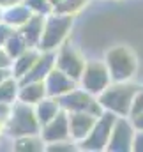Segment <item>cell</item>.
Returning a JSON list of instances; mask_svg holds the SVG:
<instances>
[{"label": "cell", "mask_w": 143, "mask_h": 152, "mask_svg": "<svg viewBox=\"0 0 143 152\" xmlns=\"http://www.w3.org/2000/svg\"><path fill=\"white\" fill-rule=\"evenodd\" d=\"M138 90V85L133 81H111L106 88L97 96V101L104 108L117 117H129L133 97Z\"/></svg>", "instance_id": "6da1fadb"}, {"label": "cell", "mask_w": 143, "mask_h": 152, "mask_svg": "<svg viewBox=\"0 0 143 152\" xmlns=\"http://www.w3.org/2000/svg\"><path fill=\"white\" fill-rule=\"evenodd\" d=\"M104 64L111 81H131L138 71V57L125 44L109 48L104 57Z\"/></svg>", "instance_id": "7a4b0ae2"}, {"label": "cell", "mask_w": 143, "mask_h": 152, "mask_svg": "<svg viewBox=\"0 0 143 152\" xmlns=\"http://www.w3.org/2000/svg\"><path fill=\"white\" fill-rule=\"evenodd\" d=\"M72 23H74V16L51 11L44 20L42 37L39 41L37 48L41 51H55L64 41H67V36H69V32L72 28Z\"/></svg>", "instance_id": "3957f363"}, {"label": "cell", "mask_w": 143, "mask_h": 152, "mask_svg": "<svg viewBox=\"0 0 143 152\" xmlns=\"http://www.w3.org/2000/svg\"><path fill=\"white\" fill-rule=\"evenodd\" d=\"M4 131L14 140L20 136H28V134H39L41 133V124L36 117L34 106L25 104L21 101L12 103L11 117L4 126Z\"/></svg>", "instance_id": "277c9868"}, {"label": "cell", "mask_w": 143, "mask_h": 152, "mask_svg": "<svg viewBox=\"0 0 143 152\" xmlns=\"http://www.w3.org/2000/svg\"><path fill=\"white\" fill-rule=\"evenodd\" d=\"M109 83H111V78L104 60H87L85 69L78 80V87H81L83 90L97 97Z\"/></svg>", "instance_id": "5b68a950"}, {"label": "cell", "mask_w": 143, "mask_h": 152, "mask_svg": "<svg viewBox=\"0 0 143 152\" xmlns=\"http://www.w3.org/2000/svg\"><path fill=\"white\" fill-rule=\"evenodd\" d=\"M85 64H87V58L81 55V51L67 41H64L55 50V67L76 81L80 80V76L83 73Z\"/></svg>", "instance_id": "8992f818"}, {"label": "cell", "mask_w": 143, "mask_h": 152, "mask_svg": "<svg viewBox=\"0 0 143 152\" xmlns=\"http://www.w3.org/2000/svg\"><path fill=\"white\" fill-rule=\"evenodd\" d=\"M117 115L111 112H104L103 115L97 117L94 127L90 129L88 136L78 143V149L81 151H90V152H99V151H106L108 140L111 134V127L115 124Z\"/></svg>", "instance_id": "52a82bcc"}, {"label": "cell", "mask_w": 143, "mask_h": 152, "mask_svg": "<svg viewBox=\"0 0 143 152\" xmlns=\"http://www.w3.org/2000/svg\"><path fill=\"white\" fill-rule=\"evenodd\" d=\"M134 126L129 117H117L115 124L111 127V134L108 140L106 151L109 152H127L131 151L133 136H134Z\"/></svg>", "instance_id": "ba28073f"}, {"label": "cell", "mask_w": 143, "mask_h": 152, "mask_svg": "<svg viewBox=\"0 0 143 152\" xmlns=\"http://www.w3.org/2000/svg\"><path fill=\"white\" fill-rule=\"evenodd\" d=\"M41 138L46 143H53V142H62V140H71L69 136V115L67 112L60 110L48 124H44L41 127Z\"/></svg>", "instance_id": "9c48e42d"}, {"label": "cell", "mask_w": 143, "mask_h": 152, "mask_svg": "<svg viewBox=\"0 0 143 152\" xmlns=\"http://www.w3.org/2000/svg\"><path fill=\"white\" fill-rule=\"evenodd\" d=\"M57 99H58V104L64 112L72 113V112H88L92 103L96 101V96L88 94L81 87H74L72 90L66 92L64 96H60Z\"/></svg>", "instance_id": "30bf717a"}, {"label": "cell", "mask_w": 143, "mask_h": 152, "mask_svg": "<svg viewBox=\"0 0 143 152\" xmlns=\"http://www.w3.org/2000/svg\"><path fill=\"white\" fill-rule=\"evenodd\" d=\"M42 81H44L46 96H50V97H60V96H64L66 92L72 90L74 87H78V81H76V80L69 78L66 73L58 71L57 67H53Z\"/></svg>", "instance_id": "8fae6325"}, {"label": "cell", "mask_w": 143, "mask_h": 152, "mask_svg": "<svg viewBox=\"0 0 143 152\" xmlns=\"http://www.w3.org/2000/svg\"><path fill=\"white\" fill-rule=\"evenodd\" d=\"M67 115H69V136H71V140L76 143L83 142L88 136L90 129L94 127L97 117H94L88 112H72Z\"/></svg>", "instance_id": "7c38bea8"}, {"label": "cell", "mask_w": 143, "mask_h": 152, "mask_svg": "<svg viewBox=\"0 0 143 152\" xmlns=\"http://www.w3.org/2000/svg\"><path fill=\"white\" fill-rule=\"evenodd\" d=\"M53 67H55V51H41L36 64L20 80V83H23V81H42Z\"/></svg>", "instance_id": "4fadbf2b"}, {"label": "cell", "mask_w": 143, "mask_h": 152, "mask_svg": "<svg viewBox=\"0 0 143 152\" xmlns=\"http://www.w3.org/2000/svg\"><path fill=\"white\" fill-rule=\"evenodd\" d=\"M44 20H46L44 14H32V16L18 28L20 34L25 37L28 48H37V46H39V41L42 37V30H44Z\"/></svg>", "instance_id": "5bb4252c"}, {"label": "cell", "mask_w": 143, "mask_h": 152, "mask_svg": "<svg viewBox=\"0 0 143 152\" xmlns=\"http://www.w3.org/2000/svg\"><path fill=\"white\" fill-rule=\"evenodd\" d=\"M42 97H46L44 81H23V83H20L16 101H21L25 104H32L34 106Z\"/></svg>", "instance_id": "9a60e30c"}, {"label": "cell", "mask_w": 143, "mask_h": 152, "mask_svg": "<svg viewBox=\"0 0 143 152\" xmlns=\"http://www.w3.org/2000/svg\"><path fill=\"white\" fill-rule=\"evenodd\" d=\"M39 55H41V50L39 48H28L27 51H23L20 57H16L12 60V64H11V75L20 81L23 76L32 69V66L36 64Z\"/></svg>", "instance_id": "2e32d148"}, {"label": "cell", "mask_w": 143, "mask_h": 152, "mask_svg": "<svg viewBox=\"0 0 143 152\" xmlns=\"http://www.w3.org/2000/svg\"><path fill=\"white\" fill-rule=\"evenodd\" d=\"M34 12L21 2V4H14L11 7H5L4 9V16H2V21H5L7 25H11L12 28H20Z\"/></svg>", "instance_id": "e0dca14e"}, {"label": "cell", "mask_w": 143, "mask_h": 152, "mask_svg": "<svg viewBox=\"0 0 143 152\" xmlns=\"http://www.w3.org/2000/svg\"><path fill=\"white\" fill-rule=\"evenodd\" d=\"M60 110L62 108L58 104V99L57 97H50V96L42 97L37 104H34V112H36V117H37V120H39V124H41V127L44 124H48Z\"/></svg>", "instance_id": "ac0fdd59"}, {"label": "cell", "mask_w": 143, "mask_h": 152, "mask_svg": "<svg viewBox=\"0 0 143 152\" xmlns=\"http://www.w3.org/2000/svg\"><path fill=\"white\" fill-rule=\"evenodd\" d=\"M12 151H18V152H37V151H44V142H42L41 134L20 136V138H14V142H12Z\"/></svg>", "instance_id": "d6986e66"}, {"label": "cell", "mask_w": 143, "mask_h": 152, "mask_svg": "<svg viewBox=\"0 0 143 152\" xmlns=\"http://www.w3.org/2000/svg\"><path fill=\"white\" fill-rule=\"evenodd\" d=\"M4 50H5V51H7V55L14 60L16 57H20L23 51H27V50H28V44H27L25 37L20 34V30H14V32H12V36L5 41Z\"/></svg>", "instance_id": "ffe728a7"}, {"label": "cell", "mask_w": 143, "mask_h": 152, "mask_svg": "<svg viewBox=\"0 0 143 152\" xmlns=\"http://www.w3.org/2000/svg\"><path fill=\"white\" fill-rule=\"evenodd\" d=\"M18 88H20V81L14 76L5 78L0 83V103H9L12 104L18 97Z\"/></svg>", "instance_id": "44dd1931"}, {"label": "cell", "mask_w": 143, "mask_h": 152, "mask_svg": "<svg viewBox=\"0 0 143 152\" xmlns=\"http://www.w3.org/2000/svg\"><path fill=\"white\" fill-rule=\"evenodd\" d=\"M88 4V0H60L55 7H53V11L55 12H62V14H71L74 16L76 12H80L85 5Z\"/></svg>", "instance_id": "7402d4cb"}, {"label": "cell", "mask_w": 143, "mask_h": 152, "mask_svg": "<svg viewBox=\"0 0 143 152\" xmlns=\"http://www.w3.org/2000/svg\"><path fill=\"white\" fill-rule=\"evenodd\" d=\"M23 4L34 14H44V16H48L53 11V5L50 4V0H23Z\"/></svg>", "instance_id": "603a6c76"}, {"label": "cell", "mask_w": 143, "mask_h": 152, "mask_svg": "<svg viewBox=\"0 0 143 152\" xmlns=\"http://www.w3.org/2000/svg\"><path fill=\"white\" fill-rule=\"evenodd\" d=\"M76 149H78V143L72 140H62V142H53L44 145V151L48 152H72Z\"/></svg>", "instance_id": "cb8c5ba5"}, {"label": "cell", "mask_w": 143, "mask_h": 152, "mask_svg": "<svg viewBox=\"0 0 143 152\" xmlns=\"http://www.w3.org/2000/svg\"><path fill=\"white\" fill-rule=\"evenodd\" d=\"M143 112V87H138L134 97H133V104H131V112L129 117H134V115L142 113Z\"/></svg>", "instance_id": "d4e9b609"}, {"label": "cell", "mask_w": 143, "mask_h": 152, "mask_svg": "<svg viewBox=\"0 0 143 152\" xmlns=\"http://www.w3.org/2000/svg\"><path fill=\"white\" fill-rule=\"evenodd\" d=\"M18 30V28H12L11 25H7L5 21H0V46L5 44V41L12 36V32Z\"/></svg>", "instance_id": "484cf974"}, {"label": "cell", "mask_w": 143, "mask_h": 152, "mask_svg": "<svg viewBox=\"0 0 143 152\" xmlns=\"http://www.w3.org/2000/svg\"><path fill=\"white\" fill-rule=\"evenodd\" d=\"M131 151L143 152V131H140V129H136V131H134L133 143H131Z\"/></svg>", "instance_id": "4316f807"}, {"label": "cell", "mask_w": 143, "mask_h": 152, "mask_svg": "<svg viewBox=\"0 0 143 152\" xmlns=\"http://www.w3.org/2000/svg\"><path fill=\"white\" fill-rule=\"evenodd\" d=\"M11 110H12V104H9V103H0V124H2V126H5V122L9 120Z\"/></svg>", "instance_id": "83f0119b"}, {"label": "cell", "mask_w": 143, "mask_h": 152, "mask_svg": "<svg viewBox=\"0 0 143 152\" xmlns=\"http://www.w3.org/2000/svg\"><path fill=\"white\" fill-rule=\"evenodd\" d=\"M11 64H12V58L7 55V51L4 50V46H0V67L11 69Z\"/></svg>", "instance_id": "f1b7e54d"}, {"label": "cell", "mask_w": 143, "mask_h": 152, "mask_svg": "<svg viewBox=\"0 0 143 152\" xmlns=\"http://www.w3.org/2000/svg\"><path fill=\"white\" fill-rule=\"evenodd\" d=\"M131 118V122H133V126H134V129H140L143 131V112L138 115H134V117H129Z\"/></svg>", "instance_id": "f546056e"}, {"label": "cell", "mask_w": 143, "mask_h": 152, "mask_svg": "<svg viewBox=\"0 0 143 152\" xmlns=\"http://www.w3.org/2000/svg\"><path fill=\"white\" fill-rule=\"evenodd\" d=\"M23 0H0V7L2 9H5V7H11V5H14V4H21Z\"/></svg>", "instance_id": "4dcf8cb0"}, {"label": "cell", "mask_w": 143, "mask_h": 152, "mask_svg": "<svg viewBox=\"0 0 143 152\" xmlns=\"http://www.w3.org/2000/svg\"><path fill=\"white\" fill-rule=\"evenodd\" d=\"M9 76H12L11 75V69H7V67H0V83H2L5 78H9Z\"/></svg>", "instance_id": "1f68e13d"}, {"label": "cell", "mask_w": 143, "mask_h": 152, "mask_svg": "<svg viewBox=\"0 0 143 152\" xmlns=\"http://www.w3.org/2000/svg\"><path fill=\"white\" fill-rule=\"evenodd\" d=\"M58 2H60V0H50V4H51V5H53V7H55V5H57V4H58Z\"/></svg>", "instance_id": "d6a6232c"}, {"label": "cell", "mask_w": 143, "mask_h": 152, "mask_svg": "<svg viewBox=\"0 0 143 152\" xmlns=\"http://www.w3.org/2000/svg\"><path fill=\"white\" fill-rule=\"evenodd\" d=\"M2 16H4V9L0 7V21H2Z\"/></svg>", "instance_id": "836d02e7"}]
</instances>
